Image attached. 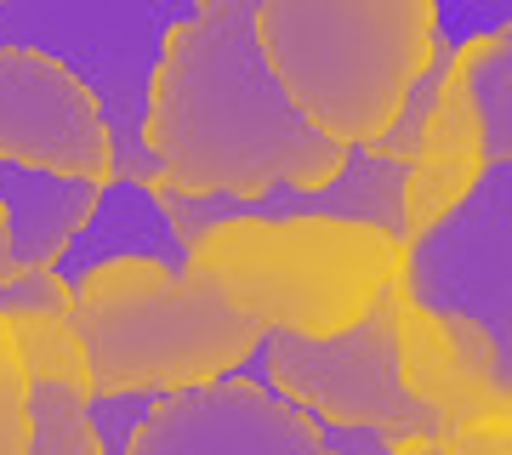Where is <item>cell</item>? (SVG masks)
<instances>
[{
  "label": "cell",
  "instance_id": "cell-1",
  "mask_svg": "<svg viewBox=\"0 0 512 455\" xmlns=\"http://www.w3.org/2000/svg\"><path fill=\"white\" fill-rule=\"evenodd\" d=\"M143 148L154 188L183 200H256L279 182L325 188L348 160V148L325 143L268 74L256 0L194 6L165 35Z\"/></svg>",
  "mask_w": 512,
  "mask_h": 455
},
{
  "label": "cell",
  "instance_id": "cell-2",
  "mask_svg": "<svg viewBox=\"0 0 512 455\" xmlns=\"http://www.w3.org/2000/svg\"><path fill=\"white\" fill-rule=\"evenodd\" d=\"M439 40L433 0H262L256 46L285 103L336 148H370Z\"/></svg>",
  "mask_w": 512,
  "mask_h": 455
},
{
  "label": "cell",
  "instance_id": "cell-3",
  "mask_svg": "<svg viewBox=\"0 0 512 455\" xmlns=\"http://www.w3.org/2000/svg\"><path fill=\"white\" fill-rule=\"evenodd\" d=\"M69 325L86 347L92 399H171L188 387L228 382L262 347V330L239 319L211 291V279L137 256L103 262L74 285Z\"/></svg>",
  "mask_w": 512,
  "mask_h": 455
},
{
  "label": "cell",
  "instance_id": "cell-4",
  "mask_svg": "<svg viewBox=\"0 0 512 455\" xmlns=\"http://www.w3.org/2000/svg\"><path fill=\"white\" fill-rule=\"evenodd\" d=\"M404 245L370 222H211L188 268L262 336L330 342L365 319L399 279Z\"/></svg>",
  "mask_w": 512,
  "mask_h": 455
},
{
  "label": "cell",
  "instance_id": "cell-5",
  "mask_svg": "<svg viewBox=\"0 0 512 455\" xmlns=\"http://www.w3.org/2000/svg\"><path fill=\"white\" fill-rule=\"evenodd\" d=\"M194 6L177 0H6L0 52H35L92 97L109 137V182H154L143 148L148 91L165 35Z\"/></svg>",
  "mask_w": 512,
  "mask_h": 455
},
{
  "label": "cell",
  "instance_id": "cell-6",
  "mask_svg": "<svg viewBox=\"0 0 512 455\" xmlns=\"http://www.w3.org/2000/svg\"><path fill=\"white\" fill-rule=\"evenodd\" d=\"M393 291V285H387ZM239 382H262L308 421L330 427H365L393 444H439V421L427 416L399 376V342H393V296L353 330L330 342H296V336H262L251 359L239 364Z\"/></svg>",
  "mask_w": 512,
  "mask_h": 455
},
{
  "label": "cell",
  "instance_id": "cell-7",
  "mask_svg": "<svg viewBox=\"0 0 512 455\" xmlns=\"http://www.w3.org/2000/svg\"><path fill=\"white\" fill-rule=\"evenodd\" d=\"M399 285L416 308L473 319L512 353V165H490L450 217L404 239Z\"/></svg>",
  "mask_w": 512,
  "mask_h": 455
},
{
  "label": "cell",
  "instance_id": "cell-8",
  "mask_svg": "<svg viewBox=\"0 0 512 455\" xmlns=\"http://www.w3.org/2000/svg\"><path fill=\"white\" fill-rule=\"evenodd\" d=\"M126 455H330L313 421L262 382H211L148 410Z\"/></svg>",
  "mask_w": 512,
  "mask_h": 455
},
{
  "label": "cell",
  "instance_id": "cell-9",
  "mask_svg": "<svg viewBox=\"0 0 512 455\" xmlns=\"http://www.w3.org/2000/svg\"><path fill=\"white\" fill-rule=\"evenodd\" d=\"M0 160L109 182V137L92 97L35 52H0Z\"/></svg>",
  "mask_w": 512,
  "mask_h": 455
},
{
  "label": "cell",
  "instance_id": "cell-10",
  "mask_svg": "<svg viewBox=\"0 0 512 455\" xmlns=\"http://www.w3.org/2000/svg\"><path fill=\"white\" fill-rule=\"evenodd\" d=\"M126 256H137V262H165V268H188L183 239L171 234V222H165L160 200H154V182H103L92 211H86V222L74 228V239L52 262V273L74 291L92 268L126 262Z\"/></svg>",
  "mask_w": 512,
  "mask_h": 455
},
{
  "label": "cell",
  "instance_id": "cell-11",
  "mask_svg": "<svg viewBox=\"0 0 512 455\" xmlns=\"http://www.w3.org/2000/svg\"><path fill=\"white\" fill-rule=\"evenodd\" d=\"M484 171H490L484 165V143H478L467 97H461L456 74H450L439 91V109H433L427 131H421L416 160L404 165V239H416L421 228H433L439 217H450L478 188Z\"/></svg>",
  "mask_w": 512,
  "mask_h": 455
},
{
  "label": "cell",
  "instance_id": "cell-12",
  "mask_svg": "<svg viewBox=\"0 0 512 455\" xmlns=\"http://www.w3.org/2000/svg\"><path fill=\"white\" fill-rule=\"evenodd\" d=\"M97 188L103 182L46 177V171L0 160V211L12 222V262L23 273H52V262L63 256V245L92 211Z\"/></svg>",
  "mask_w": 512,
  "mask_h": 455
},
{
  "label": "cell",
  "instance_id": "cell-13",
  "mask_svg": "<svg viewBox=\"0 0 512 455\" xmlns=\"http://www.w3.org/2000/svg\"><path fill=\"white\" fill-rule=\"evenodd\" d=\"M456 74L467 114L484 143V165H512V23L456 40Z\"/></svg>",
  "mask_w": 512,
  "mask_h": 455
},
{
  "label": "cell",
  "instance_id": "cell-14",
  "mask_svg": "<svg viewBox=\"0 0 512 455\" xmlns=\"http://www.w3.org/2000/svg\"><path fill=\"white\" fill-rule=\"evenodd\" d=\"M12 347H18L23 382H52L69 387L80 399H92V376H86V347L74 336L69 313H6Z\"/></svg>",
  "mask_w": 512,
  "mask_h": 455
},
{
  "label": "cell",
  "instance_id": "cell-15",
  "mask_svg": "<svg viewBox=\"0 0 512 455\" xmlns=\"http://www.w3.org/2000/svg\"><path fill=\"white\" fill-rule=\"evenodd\" d=\"M86 404L69 387L52 382H29L23 387V416H29V444L23 455H103L92 421H86Z\"/></svg>",
  "mask_w": 512,
  "mask_h": 455
},
{
  "label": "cell",
  "instance_id": "cell-16",
  "mask_svg": "<svg viewBox=\"0 0 512 455\" xmlns=\"http://www.w3.org/2000/svg\"><path fill=\"white\" fill-rule=\"evenodd\" d=\"M23 364L12 347V330L0 319V455H23L29 444V416H23Z\"/></svg>",
  "mask_w": 512,
  "mask_h": 455
},
{
  "label": "cell",
  "instance_id": "cell-17",
  "mask_svg": "<svg viewBox=\"0 0 512 455\" xmlns=\"http://www.w3.org/2000/svg\"><path fill=\"white\" fill-rule=\"evenodd\" d=\"M313 433L330 455H393L399 444L382 433H365V427H330V421H313Z\"/></svg>",
  "mask_w": 512,
  "mask_h": 455
},
{
  "label": "cell",
  "instance_id": "cell-18",
  "mask_svg": "<svg viewBox=\"0 0 512 455\" xmlns=\"http://www.w3.org/2000/svg\"><path fill=\"white\" fill-rule=\"evenodd\" d=\"M18 262H12V222H6V211H0V285H6V279H18Z\"/></svg>",
  "mask_w": 512,
  "mask_h": 455
},
{
  "label": "cell",
  "instance_id": "cell-19",
  "mask_svg": "<svg viewBox=\"0 0 512 455\" xmlns=\"http://www.w3.org/2000/svg\"><path fill=\"white\" fill-rule=\"evenodd\" d=\"M393 455H450V450H444V444H399Z\"/></svg>",
  "mask_w": 512,
  "mask_h": 455
}]
</instances>
